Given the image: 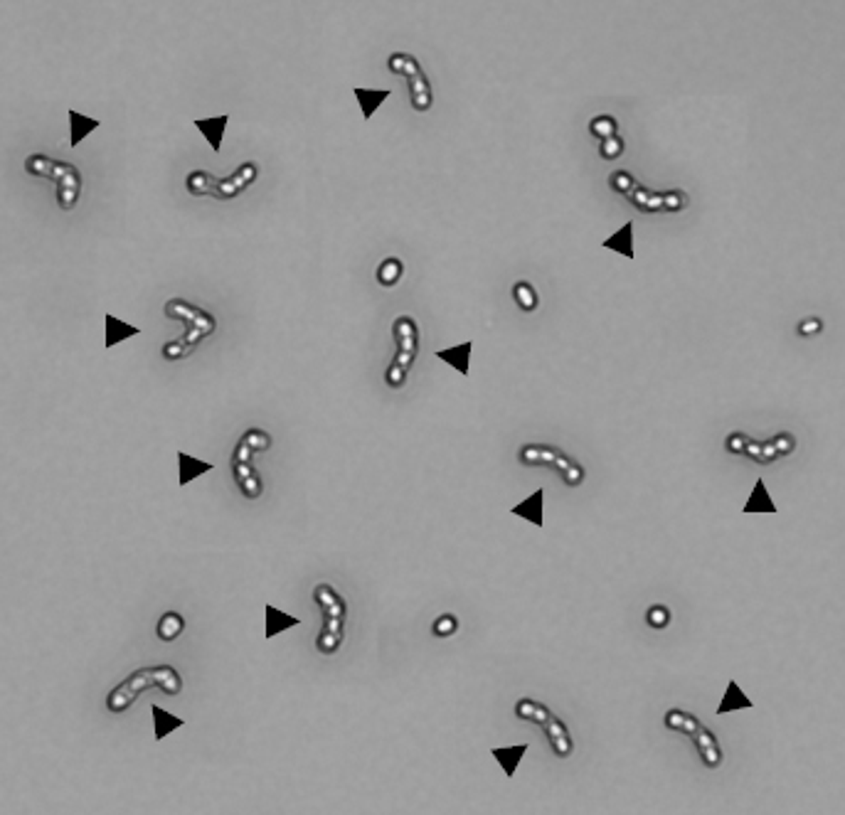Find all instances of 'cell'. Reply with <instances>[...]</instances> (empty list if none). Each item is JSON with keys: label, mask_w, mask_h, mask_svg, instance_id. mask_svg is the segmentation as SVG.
I'll return each mask as SVG.
<instances>
[{"label": "cell", "mask_w": 845, "mask_h": 815, "mask_svg": "<svg viewBox=\"0 0 845 815\" xmlns=\"http://www.w3.org/2000/svg\"><path fill=\"white\" fill-rule=\"evenodd\" d=\"M161 689L166 694H178L182 689V678L173 665H148L131 673L121 685H116L106 697L109 712H126L143 689Z\"/></svg>", "instance_id": "obj_1"}, {"label": "cell", "mask_w": 845, "mask_h": 815, "mask_svg": "<svg viewBox=\"0 0 845 815\" xmlns=\"http://www.w3.org/2000/svg\"><path fill=\"white\" fill-rule=\"evenodd\" d=\"M163 311H166L168 318H175V321L185 323V332H182L178 340L163 345V358L166 360H180V358H185V355H190L192 350H195L205 337H210L217 328L215 316H212L210 311L192 306V303H187L185 298H171Z\"/></svg>", "instance_id": "obj_2"}, {"label": "cell", "mask_w": 845, "mask_h": 815, "mask_svg": "<svg viewBox=\"0 0 845 815\" xmlns=\"http://www.w3.org/2000/svg\"><path fill=\"white\" fill-rule=\"evenodd\" d=\"M259 175V168L254 163H241L234 173L229 175H212L207 170H192L187 175L185 185L187 192L195 197L200 195H212L215 200H232L239 192H244Z\"/></svg>", "instance_id": "obj_3"}, {"label": "cell", "mask_w": 845, "mask_h": 815, "mask_svg": "<svg viewBox=\"0 0 845 815\" xmlns=\"http://www.w3.org/2000/svg\"><path fill=\"white\" fill-rule=\"evenodd\" d=\"M25 170L35 177H45L57 185V205L65 212L74 210L76 200L81 195V175L72 163H62L55 158H47L42 153H35L25 161Z\"/></svg>", "instance_id": "obj_4"}, {"label": "cell", "mask_w": 845, "mask_h": 815, "mask_svg": "<svg viewBox=\"0 0 845 815\" xmlns=\"http://www.w3.org/2000/svg\"><path fill=\"white\" fill-rule=\"evenodd\" d=\"M313 601L323 611V631L318 635V650L326 655L335 653L342 640V626H345V601L333 589L331 584H318L313 589Z\"/></svg>", "instance_id": "obj_5"}, {"label": "cell", "mask_w": 845, "mask_h": 815, "mask_svg": "<svg viewBox=\"0 0 845 815\" xmlns=\"http://www.w3.org/2000/svg\"><path fill=\"white\" fill-rule=\"evenodd\" d=\"M392 332H394V340H397V355H394L392 365L385 370V382H387L392 389H399L404 382H407L409 368H412L414 358H417V353H419V330H417L414 318L399 316L392 325Z\"/></svg>", "instance_id": "obj_6"}, {"label": "cell", "mask_w": 845, "mask_h": 815, "mask_svg": "<svg viewBox=\"0 0 845 815\" xmlns=\"http://www.w3.org/2000/svg\"><path fill=\"white\" fill-rule=\"evenodd\" d=\"M387 69L392 74H399L407 79L409 84V96H412L414 111H429L432 109V84H429L427 74L422 72V65L414 60L407 52H392L387 60Z\"/></svg>", "instance_id": "obj_7"}, {"label": "cell", "mask_w": 845, "mask_h": 815, "mask_svg": "<svg viewBox=\"0 0 845 815\" xmlns=\"http://www.w3.org/2000/svg\"><path fill=\"white\" fill-rule=\"evenodd\" d=\"M515 715H518L520 720H530V722H535V725L543 727L545 734H547L550 741H552L554 754L569 756V751H572V739H569V734H567V727H564L547 707L540 705V702H535V700H520L518 705H515Z\"/></svg>", "instance_id": "obj_8"}, {"label": "cell", "mask_w": 845, "mask_h": 815, "mask_svg": "<svg viewBox=\"0 0 845 815\" xmlns=\"http://www.w3.org/2000/svg\"><path fill=\"white\" fill-rule=\"evenodd\" d=\"M520 461H523L525 466H552V469H557L559 473H562V478L567 485H577V483H582V478H584L582 466H577L572 458H567L554 446H540V443L523 446L520 448Z\"/></svg>", "instance_id": "obj_9"}, {"label": "cell", "mask_w": 845, "mask_h": 815, "mask_svg": "<svg viewBox=\"0 0 845 815\" xmlns=\"http://www.w3.org/2000/svg\"><path fill=\"white\" fill-rule=\"evenodd\" d=\"M232 473H234V480L244 498L254 500L262 495V478L252 469V461H232Z\"/></svg>", "instance_id": "obj_10"}, {"label": "cell", "mask_w": 845, "mask_h": 815, "mask_svg": "<svg viewBox=\"0 0 845 815\" xmlns=\"http://www.w3.org/2000/svg\"><path fill=\"white\" fill-rule=\"evenodd\" d=\"M182 631H185V619H182L180 614H175V611H168V614H163L161 621H158V638L166 640V643L175 640Z\"/></svg>", "instance_id": "obj_11"}, {"label": "cell", "mask_w": 845, "mask_h": 815, "mask_svg": "<svg viewBox=\"0 0 845 815\" xmlns=\"http://www.w3.org/2000/svg\"><path fill=\"white\" fill-rule=\"evenodd\" d=\"M629 200L644 212H660V210H663V192H653V190H646V187L636 185L634 192L629 195Z\"/></svg>", "instance_id": "obj_12"}, {"label": "cell", "mask_w": 845, "mask_h": 815, "mask_svg": "<svg viewBox=\"0 0 845 815\" xmlns=\"http://www.w3.org/2000/svg\"><path fill=\"white\" fill-rule=\"evenodd\" d=\"M589 133L599 141H606V138H614L619 133V123H616L614 116H594L592 121H589Z\"/></svg>", "instance_id": "obj_13"}, {"label": "cell", "mask_w": 845, "mask_h": 815, "mask_svg": "<svg viewBox=\"0 0 845 815\" xmlns=\"http://www.w3.org/2000/svg\"><path fill=\"white\" fill-rule=\"evenodd\" d=\"M402 274H404L402 262H399V259H394V257H390L378 267V281L382 283L385 288H392L394 283L402 278Z\"/></svg>", "instance_id": "obj_14"}, {"label": "cell", "mask_w": 845, "mask_h": 815, "mask_svg": "<svg viewBox=\"0 0 845 815\" xmlns=\"http://www.w3.org/2000/svg\"><path fill=\"white\" fill-rule=\"evenodd\" d=\"M513 298H515V303H518L520 308H523L525 313H530V311H535V308H538V291H535L533 286H530L528 281H518L513 286Z\"/></svg>", "instance_id": "obj_15"}, {"label": "cell", "mask_w": 845, "mask_h": 815, "mask_svg": "<svg viewBox=\"0 0 845 815\" xmlns=\"http://www.w3.org/2000/svg\"><path fill=\"white\" fill-rule=\"evenodd\" d=\"M239 441L247 443L254 453H262V451H267V448L272 446V438H269V433H264L262 429H247V433H244Z\"/></svg>", "instance_id": "obj_16"}, {"label": "cell", "mask_w": 845, "mask_h": 815, "mask_svg": "<svg viewBox=\"0 0 845 815\" xmlns=\"http://www.w3.org/2000/svg\"><path fill=\"white\" fill-rule=\"evenodd\" d=\"M609 185H611V190H614V192H621V195L629 197L631 192H634V187H636V180H634V175H631V173L616 170L614 175L609 177Z\"/></svg>", "instance_id": "obj_17"}, {"label": "cell", "mask_w": 845, "mask_h": 815, "mask_svg": "<svg viewBox=\"0 0 845 815\" xmlns=\"http://www.w3.org/2000/svg\"><path fill=\"white\" fill-rule=\"evenodd\" d=\"M621 153H624V141H621L619 136L599 141V156H601L604 161H616Z\"/></svg>", "instance_id": "obj_18"}, {"label": "cell", "mask_w": 845, "mask_h": 815, "mask_svg": "<svg viewBox=\"0 0 845 815\" xmlns=\"http://www.w3.org/2000/svg\"><path fill=\"white\" fill-rule=\"evenodd\" d=\"M456 628H458V621H456V616H451V614H444L434 621V635H439V638H448V635L456 633Z\"/></svg>", "instance_id": "obj_19"}, {"label": "cell", "mask_w": 845, "mask_h": 815, "mask_svg": "<svg viewBox=\"0 0 845 815\" xmlns=\"http://www.w3.org/2000/svg\"><path fill=\"white\" fill-rule=\"evenodd\" d=\"M688 205V197L683 190H668L663 192V212H680Z\"/></svg>", "instance_id": "obj_20"}, {"label": "cell", "mask_w": 845, "mask_h": 815, "mask_svg": "<svg viewBox=\"0 0 845 815\" xmlns=\"http://www.w3.org/2000/svg\"><path fill=\"white\" fill-rule=\"evenodd\" d=\"M646 619H648V624L653 626V628H663V626H668V621H670V611L665 609V606H651Z\"/></svg>", "instance_id": "obj_21"}, {"label": "cell", "mask_w": 845, "mask_h": 815, "mask_svg": "<svg viewBox=\"0 0 845 815\" xmlns=\"http://www.w3.org/2000/svg\"><path fill=\"white\" fill-rule=\"evenodd\" d=\"M771 443H774V448H776V453H779V456H786V453H791L794 451V436H791V433H779V436L776 438H771Z\"/></svg>", "instance_id": "obj_22"}, {"label": "cell", "mask_w": 845, "mask_h": 815, "mask_svg": "<svg viewBox=\"0 0 845 815\" xmlns=\"http://www.w3.org/2000/svg\"><path fill=\"white\" fill-rule=\"evenodd\" d=\"M747 443H750V438H747L745 433H732V436L727 438V448H730L732 453H745Z\"/></svg>", "instance_id": "obj_23"}, {"label": "cell", "mask_w": 845, "mask_h": 815, "mask_svg": "<svg viewBox=\"0 0 845 815\" xmlns=\"http://www.w3.org/2000/svg\"><path fill=\"white\" fill-rule=\"evenodd\" d=\"M820 328H823V323L818 318H809V321L799 323V335H816V332H820Z\"/></svg>", "instance_id": "obj_24"}, {"label": "cell", "mask_w": 845, "mask_h": 815, "mask_svg": "<svg viewBox=\"0 0 845 815\" xmlns=\"http://www.w3.org/2000/svg\"><path fill=\"white\" fill-rule=\"evenodd\" d=\"M779 456V453H776V448H774V443H761V463H769V461H774V458Z\"/></svg>", "instance_id": "obj_25"}]
</instances>
